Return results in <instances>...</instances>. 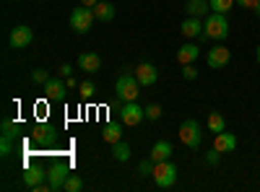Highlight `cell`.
I'll return each mask as SVG.
<instances>
[{
    "instance_id": "cell-1",
    "label": "cell",
    "mask_w": 260,
    "mask_h": 192,
    "mask_svg": "<svg viewBox=\"0 0 260 192\" xmlns=\"http://www.w3.org/2000/svg\"><path fill=\"white\" fill-rule=\"evenodd\" d=\"M203 36L206 39H216V42H221L229 36V21H226V13H208L206 21H203ZM201 36V39H203Z\"/></svg>"
},
{
    "instance_id": "cell-2",
    "label": "cell",
    "mask_w": 260,
    "mask_h": 192,
    "mask_svg": "<svg viewBox=\"0 0 260 192\" xmlns=\"http://www.w3.org/2000/svg\"><path fill=\"white\" fill-rule=\"evenodd\" d=\"M180 140H182V145H187V148H192V151H198L201 148V143H203V130H201V125L195 122V120H182V125H180Z\"/></svg>"
},
{
    "instance_id": "cell-3",
    "label": "cell",
    "mask_w": 260,
    "mask_h": 192,
    "mask_svg": "<svg viewBox=\"0 0 260 192\" xmlns=\"http://www.w3.org/2000/svg\"><path fill=\"white\" fill-rule=\"evenodd\" d=\"M115 91L122 101H136L138 94H141V81L136 75H130V73H122L115 83Z\"/></svg>"
},
{
    "instance_id": "cell-4",
    "label": "cell",
    "mask_w": 260,
    "mask_h": 192,
    "mask_svg": "<svg viewBox=\"0 0 260 192\" xmlns=\"http://www.w3.org/2000/svg\"><path fill=\"white\" fill-rule=\"evenodd\" d=\"M94 21H96L94 8H86V6L73 8V13H71V29H73L76 34H86V31L94 26Z\"/></svg>"
},
{
    "instance_id": "cell-5",
    "label": "cell",
    "mask_w": 260,
    "mask_h": 192,
    "mask_svg": "<svg viewBox=\"0 0 260 192\" xmlns=\"http://www.w3.org/2000/svg\"><path fill=\"white\" fill-rule=\"evenodd\" d=\"M154 182H156V187H161V189L172 187V184L177 182V166L172 164L169 159H167V161H156V166H154Z\"/></svg>"
},
{
    "instance_id": "cell-6",
    "label": "cell",
    "mask_w": 260,
    "mask_h": 192,
    "mask_svg": "<svg viewBox=\"0 0 260 192\" xmlns=\"http://www.w3.org/2000/svg\"><path fill=\"white\" fill-rule=\"evenodd\" d=\"M24 184L34 192H47V172L42 166H26L24 169Z\"/></svg>"
},
{
    "instance_id": "cell-7",
    "label": "cell",
    "mask_w": 260,
    "mask_h": 192,
    "mask_svg": "<svg viewBox=\"0 0 260 192\" xmlns=\"http://www.w3.org/2000/svg\"><path fill=\"white\" fill-rule=\"evenodd\" d=\"M141 120H146V109H141L136 101H125L120 106V122L122 125L136 127V125H141Z\"/></svg>"
},
{
    "instance_id": "cell-8",
    "label": "cell",
    "mask_w": 260,
    "mask_h": 192,
    "mask_svg": "<svg viewBox=\"0 0 260 192\" xmlns=\"http://www.w3.org/2000/svg\"><path fill=\"white\" fill-rule=\"evenodd\" d=\"M68 177H71V169L65 166V164H55L52 169H47V187H50V192L62 189Z\"/></svg>"
},
{
    "instance_id": "cell-9",
    "label": "cell",
    "mask_w": 260,
    "mask_h": 192,
    "mask_svg": "<svg viewBox=\"0 0 260 192\" xmlns=\"http://www.w3.org/2000/svg\"><path fill=\"white\" fill-rule=\"evenodd\" d=\"M229 60H232V52H229L224 45L211 47V50H208V55H206L208 68H226V65H229Z\"/></svg>"
},
{
    "instance_id": "cell-10",
    "label": "cell",
    "mask_w": 260,
    "mask_h": 192,
    "mask_svg": "<svg viewBox=\"0 0 260 192\" xmlns=\"http://www.w3.org/2000/svg\"><path fill=\"white\" fill-rule=\"evenodd\" d=\"M8 42H11L13 50H24V47H29L31 42H34V31H31L29 26H16V29L11 31Z\"/></svg>"
},
{
    "instance_id": "cell-11",
    "label": "cell",
    "mask_w": 260,
    "mask_h": 192,
    "mask_svg": "<svg viewBox=\"0 0 260 192\" xmlns=\"http://www.w3.org/2000/svg\"><path fill=\"white\" fill-rule=\"evenodd\" d=\"M45 94L50 101H65V96H68V91H65V83L60 78H50L45 83Z\"/></svg>"
},
{
    "instance_id": "cell-12",
    "label": "cell",
    "mask_w": 260,
    "mask_h": 192,
    "mask_svg": "<svg viewBox=\"0 0 260 192\" xmlns=\"http://www.w3.org/2000/svg\"><path fill=\"white\" fill-rule=\"evenodd\" d=\"M136 78L141 81V86H154L159 73H156V68L151 65V62H141V65L136 68Z\"/></svg>"
},
{
    "instance_id": "cell-13",
    "label": "cell",
    "mask_w": 260,
    "mask_h": 192,
    "mask_svg": "<svg viewBox=\"0 0 260 192\" xmlns=\"http://www.w3.org/2000/svg\"><path fill=\"white\" fill-rule=\"evenodd\" d=\"M78 68L83 73H96L102 68V57L96 52H83V55H78Z\"/></svg>"
},
{
    "instance_id": "cell-14",
    "label": "cell",
    "mask_w": 260,
    "mask_h": 192,
    "mask_svg": "<svg viewBox=\"0 0 260 192\" xmlns=\"http://www.w3.org/2000/svg\"><path fill=\"white\" fill-rule=\"evenodd\" d=\"M180 31H182V36H187V39L203 36V21H201V18H192V16H187V18L182 21Z\"/></svg>"
},
{
    "instance_id": "cell-15",
    "label": "cell",
    "mask_w": 260,
    "mask_h": 192,
    "mask_svg": "<svg viewBox=\"0 0 260 192\" xmlns=\"http://www.w3.org/2000/svg\"><path fill=\"white\" fill-rule=\"evenodd\" d=\"M213 148L216 151H221V153H232L234 148H237V138L232 135V133H216V138H213Z\"/></svg>"
},
{
    "instance_id": "cell-16",
    "label": "cell",
    "mask_w": 260,
    "mask_h": 192,
    "mask_svg": "<svg viewBox=\"0 0 260 192\" xmlns=\"http://www.w3.org/2000/svg\"><path fill=\"white\" fill-rule=\"evenodd\" d=\"M198 57H201V47H198V45H192V42L182 45L180 52H177V62H180V65H190V62H195Z\"/></svg>"
},
{
    "instance_id": "cell-17",
    "label": "cell",
    "mask_w": 260,
    "mask_h": 192,
    "mask_svg": "<svg viewBox=\"0 0 260 192\" xmlns=\"http://www.w3.org/2000/svg\"><path fill=\"white\" fill-rule=\"evenodd\" d=\"M185 11H187V16H192V18H206L208 11H211V3H208V0H187Z\"/></svg>"
},
{
    "instance_id": "cell-18",
    "label": "cell",
    "mask_w": 260,
    "mask_h": 192,
    "mask_svg": "<svg viewBox=\"0 0 260 192\" xmlns=\"http://www.w3.org/2000/svg\"><path fill=\"white\" fill-rule=\"evenodd\" d=\"M148 156L154 159V161H167V159L172 156V143H169V140H156Z\"/></svg>"
},
{
    "instance_id": "cell-19",
    "label": "cell",
    "mask_w": 260,
    "mask_h": 192,
    "mask_svg": "<svg viewBox=\"0 0 260 192\" xmlns=\"http://www.w3.org/2000/svg\"><path fill=\"white\" fill-rule=\"evenodd\" d=\"M102 138L110 143V145H115L117 140H122V125L120 122H110L104 127V133H102Z\"/></svg>"
},
{
    "instance_id": "cell-20",
    "label": "cell",
    "mask_w": 260,
    "mask_h": 192,
    "mask_svg": "<svg viewBox=\"0 0 260 192\" xmlns=\"http://www.w3.org/2000/svg\"><path fill=\"white\" fill-rule=\"evenodd\" d=\"M94 16H96L99 21H112V18H115V6L107 3V0H99V3L94 6Z\"/></svg>"
},
{
    "instance_id": "cell-21",
    "label": "cell",
    "mask_w": 260,
    "mask_h": 192,
    "mask_svg": "<svg viewBox=\"0 0 260 192\" xmlns=\"http://www.w3.org/2000/svg\"><path fill=\"white\" fill-rule=\"evenodd\" d=\"M208 127H211V133H213V135H216V133H224V130H226V120H224V114L211 112V114H208Z\"/></svg>"
},
{
    "instance_id": "cell-22",
    "label": "cell",
    "mask_w": 260,
    "mask_h": 192,
    "mask_svg": "<svg viewBox=\"0 0 260 192\" xmlns=\"http://www.w3.org/2000/svg\"><path fill=\"white\" fill-rule=\"evenodd\" d=\"M34 140H37V143H52V140H55L52 127H47V125H39L37 130H34Z\"/></svg>"
},
{
    "instance_id": "cell-23",
    "label": "cell",
    "mask_w": 260,
    "mask_h": 192,
    "mask_svg": "<svg viewBox=\"0 0 260 192\" xmlns=\"http://www.w3.org/2000/svg\"><path fill=\"white\" fill-rule=\"evenodd\" d=\"M112 156H115L117 161H127V159H130V145H127L125 140H117V143L112 145Z\"/></svg>"
},
{
    "instance_id": "cell-24",
    "label": "cell",
    "mask_w": 260,
    "mask_h": 192,
    "mask_svg": "<svg viewBox=\"0 0 260 192\" xmlns=\"http://www.w3.org/2000/svg\"><path fill=\"white\" fill-rule=\"evenodd\" d=\"M208 3H211V11L213 13H229L234 8L237 0H208Z\"/></svg>"
},
{
    "instance_id": "cell-25",
    "label": "cell",
    "mask_w": 260,
    "mask_h": 192,
    "mask_svg": "<svg viewBox=\"0 0 260 192\" xmlns=\"http://www.w3.org/2000/svg\"><path fill=\"white\" fill-rule=\"evenodd\" d=\"M65 192H81L83 189V179L78 177V174H71L68 179H65V187H62Z\"/></svg>"
},
{
    "instance_id": "cell-26",
    "label": "cell",
    "mask_w": 260,
    "mask_h": 192,
    "mask_svg": "<svg viewBox=\"0 0 260 192\" xmlns=\"http://www.w3.org/2000/svg\"><path fill=\"white\" fill-rule=\"evenodd\" d=\"M154 166H156V161L151 159V156L143 159V161L138 164V174H141V177H154Z\"/></svg>"
},
{
    "instance_id": "cell-27",
    "label": "cell",
    "mask_w": 260,
    "mask_h": 192,
    "mask_svg": "<svg viewBox=\"0 0 260 192\" xmlns=\"http://www.w3.org/2000/svg\"><path fill=\"white\" fill-rule=\"evenodd\" d=\"M161 114H164V109L159 104H148L146 106V120H161Z\"/></svg>"
},
{
    "instance_id": "cell-28",
    "label": "cell",
    "mask_w": 260,
    "mask_h": 192,
    "mask_svg": "<svg viewBox=\"0 0 260 192\" xmlns=\"http://www.w3.org/2000/svg\"><path fill=\"white\" fill-rule=\"evenodd\" d=\"M11 151H13V138L3 135V140H0V156L8 159V156H11Z\"/></svg>"
},
{
    "instance_id": "cell-29",
    "label": "cell",
    "mask_w": 260,
    "mask_h": 192,
    "mask_svg": "<svg viewBox=\"0 0 260 192\" xmlns=\"http://www.w3.org/2000/svg\"><path fill=\"white\" fill-rule=\"evenodd\" d=\"M78 91H81V96H83V99H91V96H94V91H96V86H94L91 81H83L81 86H78Z\"/></svg>"
},
{
    "instance_id": "cell-30",
    "label": "cell",
    "mask_w": 260,
    "mask_h": 192,
    "mask_svg": "<svg viewBox=\"0 0 260 192\" xmlns=\"http://www.w3.org/2000/svg\"><path fill=\"white\" fill-rule=\"evenodd\" d=\"M3 135H8V138H16L18 135V125L13 120H3Z\"/></svg>"
},
{
    "instance_id": "cell-31",
    "label": "cell",
    "mask_w": 260,
    "mask_h": 192,
    "mask_svg": "<svg viewBox=\"0 0 260 192\" xmlns=\"http://www.w3.org/2000/svg\"><path fill=\"white\" fill-rule=\"evenodd\" d=\"M31 81H34V83H42V86H45V83L50 81V73H47V70H42V68H37V70H31Z\"/></svg>"
},
{
    "instance_id": "cell-32",
    "label": "cell",
    "mask_w": 260,
    "mask_h": 192,
    "mask_svg": "<svg viewBox=\"0 0 260 192\" xmlns=\"http://www.w3.org/2000/svg\"><path fill=\"white\" fill-rule=\"evenodd\" d=\"M182 78L185 81H195V78H198V68H195L192 62H190V65H182Z\"/></svg>"
},
{
    "instance_id": "cell-33",
    "label": "cell",
    "mask_w": 260,
    "mask_h": 192,
    "mask_svg": "<svg viewBox=\"0 0 260 192\" xmlns=\"http://www.w3.org/2000/svg\"><path fill=\"white\" fill-rule=\"evenodd\" d=\"M219 159H221V151H216V148H211V151L206 153V164L208 166H216V164H219Z\"/></svg>"
},
{
    "instance_id": "cell-34",
    "label": "cell",
    "mask_w": 260,
    "mask_h": 192,
    "mask_svg": "<svg viewBox=\"0 0 260 192\" xmlns=\"http://www.w3.org/2000/svg\"><path fill=\"white\" fill-rule=\"evenodd\" d=\"M257 3H260V0H237V6H240V8H250V11H255Z\"/></svg>"
},
{
    "instance_id": "cell-35",
    "label": "cell",
    "mask_w": 260,
    "mask_h": 192,
    "mask_svg": "<svg viewBox=\"0 0 260 192\" xmlns=\"http://www.w3.org/2000/svg\"><path fill=\"white\" fill-rule=\"evenodd\" d=\"M71 73H73V68H71V65H62V68L57 70V75H62V78H68Z\"/></svg>"
},
{
    "instance_id": "cell-36",
    "label": "cell",
    "mask_w": 260,
    "mask_h": 192,
    "mask_svg": "<svg viewBox=\"0 0 260 192\" xmlns=\"http://www.w3.org/2000/svg\"><path fill=\"white\" fill-rule=\"evenodd\" d=\"M99 3V0H81V6H86V8H94Z\"/></svg>"
},
{
    "instance_id": "cell-37",
    "label": "cell",
    "mask_w": 260,
    "mask_h": 192,
    "mask_svg": "<svg viewBox=\"0 0 260 192\" xmlns=\"http://www.w3.org/2000/svg\"><path fill=\"white\" fill-rule=\"evenodd\" d=\"M255 57H257V62H260V45H257V50H255Z\"/></svg>"
},
{
    "instance_id": "cell-38",
    "label": "cell",
    "mask_w": 260,
    "mask_h": 192,
    "mask_svg": "<svg viewBox=\"0 0 260 192\" xmlns=\"http://www.w3.org/2000/svg\"><path fill=\"white\" fill-rule=\"evenodd\" d=\"M255 16H257V18H260V3H257V8H255Z\"/></svg>"
}]
</instances>
